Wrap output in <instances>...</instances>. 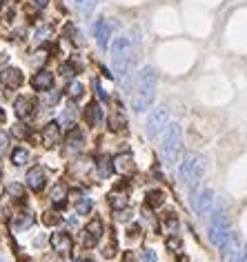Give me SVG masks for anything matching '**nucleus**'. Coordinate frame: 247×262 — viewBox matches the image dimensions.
<instances>
[{
    "instance_id": "nucleus-1",
    "label": "nucleus",
    "mask_w": 247,
    "mask_h": 262,
    "mask_svg": "<svg viewBox=\"0 0 247 262\" xmlns=\"http://www.w3.org/2000/svg\"><path fill=\"white\" fill-rule=\"evenodd\" d=\"M163 156L167 158V163H176V158L180 156V133L176 127H169V131L165 133Z\"/></svg>"
},
{
    "instance_id": "nucleus-2",
    "label": "nucleus",
    "mask_w": 247,
    "mask_h": 262,
    "mask_svg": "<svg viewBox=\"0 0 247 262\" xmlns=\"http://www.w3.org/2000/svg\"><path fill=\"white\" fill-rule=\"evenodd\" d=\"M103 233H105V225H103L101 218H94V220H89V225L85 227L83 247H85V249H92V247H96L98 242H101Z\"/></svg>"
},
{
    "instance_id": "nucleus-3",
    "label": "nucleus",
    "mask_w": 247,
    "mask_h": 262,
    "mask_svg": "<svg viewBox=\"0 0 247 262\" xmlns=\"http://www.w3.org/2000/svg\"><path fill=\"white\" fill-rule=\"evenodd\" d=\"M51 242V249L56 251V254L60 256H69L71 254V247H74V242H71V236L67 231H54L49 238Z\"/></svg>"
},
{
    "instance_id": "nucleus-4",
    "label": "nucleus",
    "mask_w": 247,
    "mask_h": 262,
    "mask_svg": "<svg viewBox=\"0 0 247 262\" xmlns=\"http://www.w3.org/2000/svg\"><path fill=\"white\" fill-rule=\"evenodd\" d=\"M22 80H25V76H22V71L18 67H4L0 71V83L7 89H18L22 85Z\"/></svg>"
},
{
    "instance_id": "nucleus-5",
    "label": "nucleus",
    "mask_w": 247,
    "mask_h": 262,
    "mask_svg": "<svg viewBox=\"0 0 247 262\" xmlns=\"http://www.w3.org/2000/svg\"><path fill=\"white\" fill-rule=\"evenodd\" d=\"M13 111H16V116L20 118V120H27V118H31L34 116V111H36V100L31 96L16 98V102H13Z\"/></svg>"
},
{
    "instance_id": "nucleus-6",
    "label": "nucleus",
    "mask_w": 247,
    "mask_h": 262,
    "mask_svg": "<svg viewBox=\"0 0 247 262\" xmlns=\"http://www.w3.org/2000/svg\"><path fill=\"white\" fill-rule=\"evenodd\" d=\"M31 87L36 91H49V89H54V74L47 69H38L34 74V78H31Z\"/></svg>"
},
{
    "instance_id": "nucleus-7",
    "label": "nucleus",
    "mask_w": 247,
    "mask_h": 262,
    "mask_svg": "<svg viewBox=\"0 0 247 262\" xmlns=\"http://www.w3.org/2000/svg\"><path fill=\"white\" fill-rule=\"evenodd\" d=\"M47 184V174L42 167H31L29 171H27V187L31 189V191H42V187Z\"/></svg>"
},
{
    "instance_id": "nucleus-8",
    "label": "nucleus",
    "mask_w": 247,
    "mask_h": 262,
    "mask_svg": "<svg viewBox=\"0 0 247 262\" xmlns=\"http://www.w3.org/2000/svg\"><path fill=\"white\" fill-rule=\"evenodd\" d=\"M58 142H60V122L51 120L42 127V145L51 149V147H56Z\"/></svg>"
},
{
    "instance_id": "nucleus-9",
    "label": "nucleus",
    "mask_w": 247,
    "mask_h": 262,
    "mask_svg": "<svg viewBox=\"0 0 247 262\" xmlns=\"http://www.w3.org/2000/svg\"><path fill=\"white\" fill-rule=\"evenodd\" d=\"M114 171L121 175H131L136 171V165H134V158L129 154H118L114 158Z\"/></svg>"
},
{
    "instance_id": "nucleus-10",
    "label": "nucleus",
    "mask_w": 247,
    "mask_h": 262,
    "mask_svg": "<svg viewBox=\"0 0 247 262\" xmlns=\"http://www.w3.org/2000/svg\"><path fill=\"white\" fill-rule=\"evenodd\" d=\"M85 120H87L89 127H98L103 122V107L96 102V100L85 107Z\"/></svg>"
},
{
    "instance_id": "nucleus-11",
    "label": "nucleus",
    "mask_w": 247,
    "mask_h": 262,
    "mask_svg": "<svg viewBox=\"0 0 247 262\" xmlns=\"http://www.w3.org/2000/svg\"><path fill=\"white\" fill-rule=\"evenodd\" d=\"M109 129H112L114 133H121V131L127 129V118H125V113H123V109L118 107V104L114 107L112 116H109Z\"/></svg>"
},
{
    "instance_id": "nucleus-12",
    "label": "nucleus",
    "mask_w": 247,
    "mask_h": 262,
    "mask_svg": "<svg viewBox=\"0 0 247 262\" xmlns=\"http://www.w3.org/2000/svg\"><path fill=\"white\" fill-rule=\"evenodd\" d=\"M158 227H160V229H165L167 233H176V229H178V216H176V211H163V213H160Z\"/></svg>"
},
{
    "instance_id": "nucleus-13",
    "label": "nucleus",
    "mask_w": 247,
    "mask_h": 262,
    "mask_svg": "<svg viewBox=\"0 0 247 262\" xmlns=\"http://www.w3.org/2000/svg\"><path fill=\"white\" fill-rule=\"evenodd\" d=\"M34 225V213L31 211H20L16 213V218L11 220V229L13 231H25Z\"/></svg>"
},
{
    "instance_id": "nucleus-14",
    "label": "nucleus",
    "mask_w": 247,
    "mask_h": 262,
    "mask_svg": "<svg viewBox=\"0 0 247 262\" xmlns=\"http://www.w3.org/2000/svg\"><path fill=\"white\" fill-rule=\"evenodd\" d=\"M165 202V191L163 189H151V191H147L145 196V207L151 209V211H156L158 207H163Z\"/></svg>"
},
{
    "instance_id": "nucleus-15",
    "label": "nucleus",
    "mask_w": 247,
    "mask_h": 262,
    "mask_svg": "<svg viewBox=\"0 0 247 262\" xmlns=\"http://www.w3.org/2000/svg\"><path fill=\"white\" fill-rule=\"evenodd\" d=\"M51 202L54 204H65L69 198V187L65 182H56L54 187H51V193H49Z\"/></svg>"
},
{
    "instance_id": "nucleus-16",
    "label": "nucleus",
    "mask_w": 247,
    "mask_h": 262,
    "mask_svg": "<svg viewBox=\"0 0 247 262\" xmlns=\"http://www.w3.org/2000/svg\"><path fill=\"white\" fill-rule=\"evenodd\" d=\"M107 202H109V207H112L114 211H123V209L127 207V202H129V198H127V193L114 189V191L107 196Z\"/></svg>"
},
{
    "instance_id": "nucleus-17",
    "label": "nucleus",
    "mask_w": 247,
    "mask_h": 262,
    "mask_svg": "<svg viewBox=\"0 0 247 262\" xmlns=\"http://www.w3.org/2000/svg\"><path fill=\"white\" fill-rule=\"evenodd\" d=\"M76 116H78V109L74 107V104H69V107H65V111L60 113V127H67V129H74L76 127Z\"/></svg>"
},
{
    "instance_id": "nucleus-18",
    "label": "nucleus",
    "mask_w": 247,
    "mask_h": 262,
    "mask_svg": "<svg viewBox=\"0 0 247 262\" xmlns=\"http://www.w3.org/2000/svg\"><path fill=\"white\" fill-rule=\"evenodd\" d=\"M96 174L101 175V178H109V175L114 174V160L109 158V156H101V158L96 160Z\"/></svg>"
},
{
    "instance_id": "nucleus-19",
    "label": "nucleus",
    "mask_w": 247,
    "mask_h": 262,
    "mask_svg": "<svg viewBox=\"0 0 247 262\" xmlns=\"http://www.w3.org/2000/svg\"><path fill=\"white\" fill-rule=\"evenodd\" d=\"M94 33H96L98 45L107 47V40H109V25H107V20H98L96 27H94Z\"/></svg>"
},
{
    "instance_id": "nucleus-20",
    "label": "nucleus",
    "mask_w": 247,
    "mask_h": 262,
    "mask_svg": "<svg viewBox=\"0 0 247 262\" xmlns=\"http://www.w3.org/2000/svg\"><path fill=\"white\" fill-rule=\"evenodd\" d=\"M31 160V154L25 149V147H16V149L11 151V163L13 165H18V167H22V165H27Z\"/></svg>"
},
{
    "instance_id": "nucleus-21",
    "label": "nucleus",
    "mask_w": 247,
    "mask_h": 262,
    "mask_svg": "<svg viewBox=\"0 0 247 262\" xmlns=\"http://www.w3.org/2000/svg\"><path fill=\"white\" fill-rule=\"evenodd\" d=\"M67 96L71 100H78V98H83V93H85V85L83 83H78V80H71V83L67 85Z\"/></svg>"
},
{
    "instance_id": "nucleus-22",
    "label": "nucleus",
    "mask_w": 247,
    "mask_h": 262,
    "mask_svg": "<svg viewBox=\"0 0 247 262\" xmlns=\"http://www.w3.org/2000/svg\"><path fill=\"white\" fill-rule=\"evenodd\" d=\"M83 142H85V136H83V131H78L74 127V129H69V136H67V145L71 147V149H80L83 147Z\"/></svg>"
},
{
    "instance_id": "nucleus-23",
    "label": "nucleus",
    "mask_w": 247,
    "mask_h": 262,
    "mask_svg": "<svg viewBox=\"0 0 247 262\" xmlns=\"http://www.w3.org/2000/svg\"><path fill=\"white\" fill-rule=\"evenodd\" d=\"M7 196L11 200H16V202H20V200H25V187L18 184V182L7 184Z\"/></svg>"
},
{
    "instance_id": "nucleus-24",
    "label": "nucleus",
    "mask_w": 247,
    "mask_h": 262,
    "mask_svg": "<svg viewBox=\"0 0 247 262\" xmlns=\"http://www.w3.org/2000/svg\"><path fill=\"white\" fill-rule=\"evenodd\" d=\"M92 207H94V202L85 196L76 202V213H78V216H89V213H92Z\"/></svg>"
},
{
    "instance_id": "nucleus-25",
    "label": "nucleus",
    "mask_w": 247,
    "mask_h": 262,
    "mask_svg": "<svg viewBox=\"0 0 247 262\" xmlns=\"http://www.w3.org/2000/svg\"><path fill=\"white\" fill-rule=\"evenodd\" d=\"M101 254H103V258H114V256L118 254V245H116V238H112V240L107 242V245H103V249H101Z\"/></svg>"
},
{
    "instance_id": "nucleus-26",
    "label": "nucleus",
    "mask_w": 247,
    "mask_h": 262,
    "mask_svg": "<svg viewBox=\"0 0 247 262\" xmlns=\"http://www.w3.org/2000/svg\"><path fill=\"white\" fill-rule=\"evenodd\" d=\"M60 213H56V211H47L45 216H42V222H45L47 227H56V225H60Z\"/></svg>"
},
{
    "instance_id": "nucleus-27",
    "label": "nucleus",
    "mask_w": 247,
    "mask_h": 262,
    "mask_svg": "<svg viewBox=\"0 0 247 262\" xmlns=\"http://www.w3.org/2000/svg\"><path fill=\"white\" fill-rule=\"evenodd\" d=\"M65 33H67V38L71 42H74V45H83V38H80V31L76 29L74 25H67L65 27Z\"/></svg>"
},
{
    "instance_id": "nucleus-28",
    "label": "nucleus",
    "mask_w": 247,
    "mask_h": 262,
    "mask_svg": "<svg viewBox=\"0 0 247 262\" xmlns=\"http://www.w3.org/2000/svg\"><path fill=\"white\" fill-rule=\"evenodd\" d=\"M60 76H63V78H74V76H76V67L71 65V63H63V65H60Z\"/></svg>"
},
{
    "instance_id": "nucleus-29",
    "label": "nucleus",
    "mask_w": 247,
    "mask_h": 262,
    "mask_svg": "<svg viewBox=\"0 0 247 262\" xmlns=\"http://www.w3.org/2000/svg\"><path fill=\"white\" fill-rule=\"evenodd\" d=\"M167 249L169 251H178L180 249V238H176V233H172V236L167 238Z\"/></svg>"
},
{
    "instance_id": "nucleus-30",
    "label": "nucleus",
    "mask_w": 247,
    "mask_h": 262,
    "mask_svg": "<svg viewBox=\"0 0 247 262\" xmlns=\"http://www.w3.org/2000/svg\"><path fill=\"white\" fill-rule=\"evenodd\" d=\"M140 262H156V251L154 249H142Z\"/></svg>"
},
{
    "instance_id": "nucleus-31",
    "label": "nucleus",
    "mask_w": 247,
    "mask_h": 262,
    "mask_svg": "<svg viewBox=\"0 0 247 262\" xmlns=\"http://www.w3.org/2000/svg\"><path fill=\"white\" fill-rule=\"evenodd\" d=\"M13 136H16V138H27V136H29V127H27V125H16V127H13Z\"/></svg>"
},
{
    "instance_id": "nucleus-32",
    "label": "nucleus",
    "mask_w": 247,
    "mask_h": 262,
    "mask_svg": "<svg viewBox=\"0 0 247 262\" xmlns=\"http://www.w3.org/2000/svg\"><path fill=\"white\" fill-rule=\"evenodd\" d=\"M7 147H9V136L4 131H0V156L7 151Z\"/></svg>"
},
{
    "instance_id": "nucleus-33",
    "label": "nucleus",
    "mask_w": 247,
    "mask_h": 262,
    "mask_svg": "<svg viewBox=\"0 0 247 262\" xmlns=\"http://www.w3.org/2000/svg\"><path fill=\"white\" fill-rule=\"evenodd\" d=\"M94 2H96V0H76V4H78L83 11H89V9L94 7Z\"/></svg>"
},
{
    "instance_id": "nucleus-34",
    "label": "nucleus",
    "mask_w": 247,
    "mask_h": 262,
    "mask_svg": "<svg viewBox=\"0 0 247 262\" xmlns=\"http://www.w3.org/2000/svg\"><path fill=\"white\" fill-rule=\"evenodd\" d=\"M94 89H96V93H98V98H101V100H105V102H107V93H105V91H103V87H101V83H94Z\"/></svg>"
},
{
    "instance_id": "nucleus-35",
    "label": "nucleus",
    "mask_w": 247,
    "mask_h": 262,
    "mask_svg": "<svg viewBox=\"0 0 247 262\" xmlns=\"http://www.w3.org/2000/svg\"><path fill=\"white\" fill-rule=\"evenodd\" d=\"M34 4H36V7H47V4H49V0H34Z\"/></svg>"
},
{
    "instance_id": "nucleus-36",
    "label": "nucleus",
    "mask_w": 247,
    "mask_h": 262,
    "mask_svg": "<svg viewBox=\"0 0 247 262\" xmlns=\"http://www.w3.org/2000/svg\"><path fill=\"white\" fill-rule=\"evenodd\" d=\"M7 60H9V56H7V54H2V51H0V65H4V63H7Z\"/></svg>"
},
{
    "instance_id": "nucleus-37",
    "label": "nucleus",
    "mask_w": 247,
    "mask_h": 262,
    "mask_svg": "<svg viewBox=\"0 0 247 262\" xmlns=\"http://www.w3.org/2000/svg\"><path fill=\"white\" fill-rule=\"evenodd\" d=\"M4 120H7V116H4V111L0 109V125H4Z\"/></svg>"
},
{
    "instance_id": "nucleus-38",
    "label": "nucleus",
    "mask_w": 247,
    "mask_h": 262,
    "mask_svg": "<svg viewBox=\"0 0 247 262\" xmlns=\"http://www.w3.org/2000/svg\"><path fill=\"white\" fill-rule=\"evenodd\" d=\"M80 262H94V260H80Z\"/></svg>"
}]
</instances>
